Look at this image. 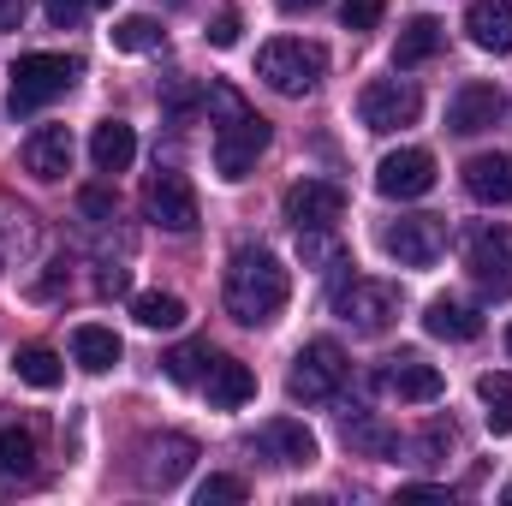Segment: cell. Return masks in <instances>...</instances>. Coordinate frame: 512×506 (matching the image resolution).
Wrapping results in <instances>:
<instances>
[{
  "mask_svg": "<svg viewBox=\"0 0 512 506\" xmlns=\"http://www.w3.org/2000/svg\"><path fill=\"white\" fill-rule=\"evenodd\" d=\"M507 352H512V328H507Z\"/></svg>",
  "mask_w": 512,
  "mask_h": 506,
  "instance_id": "obj_44",
  "label": "cell"
},
{
  "mask_svg": "<svg viewBox=\"0 0 512 506\" xmlns=\"http://www.w3.org/2000/svg\"><path fill=\"white\" fill-rule=\"evenodd\" d=\"M209 42H215V48H233V42H239V12H221V18L209 24Z\"/></svg>",
  "mask_w": 512,
  "mask_h": 506,
  "instance_id": "obj_38",
  "label": "cell"
},
{
  "mask_svg": "<svg viewBox=\"0 0 512 506\" xmlns=\"http://www.w3.org/2000/svg\"><path fill=\"white\" fill-rule=\"evenodd\" d=\"M322 72H328V54L304 36H274L256 48V78L280 96H310L322 84Z\"/></svg>",
  "mask_w": 512,
  "mask_h": 506,
  "instance_id": "obj_3",
  "label": "cell"
},
{
  "mask_svg": "<svg viewBox=\"0 0 512 506\" xmlns=\"http://www.w3.org/2000/svg\"><path fill=\"white\" fill-rule=\"evenodd\" d=\"M131 316H137V328L161 334V328H179L185 322V298H173V292H137L131 298Z\"/></svg>",
  "mask_w": 512,
  "mask_h": 506,
  "instance_id": "obj_28",
  "label": "cell"
},
{
  "mask_svg": "<svg viewBox=\"0 0 512 506\" xmlns=\"http://www.w3.org/2000/svg\"><path fill=\"white\" fill-rule=\"evenodd\" d=\"M78 209H84V215H90L96 227H108V221H120V209H114V197H108V191H84V197H78Z\"/></svg>",
  "mask_w": 512,
  "mask_h": 506,
  "instance_id": "obj_37",
  "label": "cell"
},
{
  "mask_svg": "<svg viewBox=\"0 0 512 506\" xmlns=\"http://www.w3.org/2000/svg\"><path fill=\"white\" fill-rule=\"evenodd\" d=\"M251 489L239 483V477H203L197 483V506H227V501H245Z\"/></svg>",
  "mask_w": 512,
  "mask_h": 506,
  "instance_id": "obj_33",
  "label": "cell"
},
{
  "mask_svg": "<svg viewBox=\"0 0 512 506\" xmlns=\"http://www.w3.org/2000/svg\"><path fill=\"white\" fill-rule=\"evenodd\" d=\"M78 78H84V60H72V54H24V60L12 66V96H6V108L24 120V114L60 102Z\"/></svg>",
  "mask_w": 512,
  "mask_h": 506,
  "instance_id": "obj_4",
  "label": "cell"
},
{
  "mask_svg": "<svg viewBox=\"0 0 512 506\" xmlns=\"http://www.w3.org/2000/svg\"><path fill=\"white\" fill-rule=\"evenodd\" d=\"M126 268H102V292H108V298H120V292H126Z\"/></svg>",
  "mask_w": 512,
  "mask_h": 506,
  "instance_id": "obj_39",
  "label": "cell"
},
{
  "mask_svg": "<svg viewBox=\"0 0 512 506\" xmlns=\"http://www.w3.org/2000/svg\"><path fill=\"white\" fill-rule=\"evenodd\" d=\"M36 477V429L0 423V489H18Z\"/></svg>",
  "mask_w": 512,
  "mask_h": 506,
  "instance_id": "obj_21",
  "label": "cell"
},
{
  "mask_svg": "<svg viewBox=\"0 0 512 506\" xmlns=\"http://www.w3.org/2000/svg\"><path fill=\"white\" fill-rule=\"evenodd\" d=\"M447 447H453V429H441V423H435L411 453H417V465H441V453H447Z\"/></svg>",
  "mask_w": 512,
  "mask_h": 506,
  "instance_id": "obj_36",
  "label": "cell"
},
{
  "mask_svg": "<svg viewBox=\"0 0 512 506\" xmlns=\"http://www.w3.org/2000/svg\"><path fill=\"white\" fill-rule=\"evenodd\" d=\"M382 387L393 399H405V405H429V399H441V370L435 364H423L417 352H399V358H387L382 364Z\"/></svg>",
  "mask_w": 512,
  "mask_h": 506,
  "instance_id": "obj_16",
  "label": "cell"
},
{
  "mask_svg": "<svg viewBox=\"0 0 512 506\" xmlns=\"http://www.w3.org/2000/svg\"><path fill=\"white\" fill-rule=\"evenodd\" d=\"M280 209L298 233H334L340 215H346V191L334 179H298V185H286Z\"/></svg>",
  "mask_w": 512,
  "mask_h": 506,
  "instance_id": "obj_9",
  "label": "cell"
},
{
  "mask_svg": "<svg viewBox=\"0 0 512 506\" xmlns=\"http://www.w3.org/2000/svg\"><path fill=\"white\" fill-rule=\"evenodd\" d=\"M36 251V221L18 209V215H0V268H12V256L24 262V256Z\"/></svg>",
  "mask_w": 512,
  "mask_h": 506,
  "instance_id": "obj_29",
  "label": "cell"
},
{
  "mask_svg": "<svg viewBox=\"0 0 512 506\" xmlns=\"http://www.w3.org/2000/svg\"><path fill=\"white\" fill-rule=\"evenodd\" d=\"M382 18H387V0H346L340 6V24L346 30H376Z\"/></svg>",
  "mask_w": 512,
  "mask_h": 506,
  "instance_id": "obj_34",
  "label": "cell"
},
{
  "mask_svg": "<svg viewBox=\"0 0 512 506\" xmlns=\"http://www.w3.org/2000/svg\"><path fill=\"white\" fill-rule=\"evenodd\" d=\"M251 447L262 453V459L286 465V471H304V465H316V435H310L298 417H268V423L251 435Z\"/></svg>",
  "mask_w": 512,
  "mask_h": 506,
  "instance_id": "obj_13",
  "label": "cell"
},
{
  "mask_svg": "<svg viewBox=\"0 0 512 506\" xmlns=\"http://www.w3.org/2000/svg\"><path fill=\"white\" fill-rule=\"evenodd\" d=\"M399 501H447V489H429V483H417V489H399Z\"/></svg>",
  "mask_w": 512,
  "mask_h": 506,
  "instance_id": "obj_40",
  "label": "cell"
},
{
  "mask_svg": "<svg viewBox=\"0 0 512 506\" xmlns=\"http://www.w3.org/2000/svg\"><path fill=\"white\" fill-rule=\"evenodd\" d=\"M382 251L399 268H435L447 251V221L441 215H405V221H387L382 227Z\"/></svg>",
  "mask_w": 512,
  "mask_h": 506,
  "instance_id": "obj_8",
  "label": "cell"
},
{
  "mask_svg": "<svg viewBox=\"0 0 512 506\" xmlns=\"http://www.w3.org/2000/svg\"><path fill=\"white\" fill-rule=\"evenodd\" d=\"M108 36H114L120 54H155V48H161V24H155V18H120Z\"/></svg>",
  "mask_w": 512,
  "mask_h": 506,
  "instance_id": "obj_31",
  "label": "cell"
},
{
  "mask_svg": "<svg viewBox=\"0 0 512 506\" xmlns=\"http://www.w3.org/2000/svg\"><path fill=\"white\" fill-rule=\"evenodd\" d=\"M417 114H423V96L405 78H376V84L358 90V120L370 131H399V126H411Z\"/></svg>",
  "mask_w": 512,
  "mask_h": 506,
  "instance_id": "obj_10",
  "label": "cell"
},
{
  "mask_svg": "<svg viewBox=\"0 0 512 506\" xmlns=\"http://www.w3.org/2000/svg\"><path fill=\"white\" fill-rule=\"evenodd\" d=\"M465 191L489 209H512V155H471L465 167Z\"/></svg>",
  "mask_w": 512,
  "mask_h": 506,
  "instance_id": "obj_18",
  "label": "cell"
},
{
  "mask_svg": "<svg viewBox=\"0 0 512 506\" xmlns=\"http://www.w3.org/2000/svg\"><path fill=\"white\" fill-rule=\"evenodd\" d=\"M90 161H96V173H126L137 161V131L126 120H102L90 137Z\"/></svg>",
  "mask_w": 512,
  "mask_h": 506,
  "instance_id": "obj_25",
  "label": "cell"
},
{
  "mask_svg": "<svg viewBox=\"0 0 512 506\" xmlns=\"http://www.w3.org/2000/svg\"><path fill=\"white\" fill-rule=\"evenodd\" d=\"M274 6H280V12H316L322 0H274Z\"/></svg>",
  "mask_w": 512,
  "mask_h": 506,
  "instance_id": "obj_42",
  "label": "cell"
},
{
  "mask_svg": "<svg viewBox=\"0 0 512 506\" xmlns=\"http://www.w3.org/2000/svg\"><path fill=\"white\" fill-rule=\"evenodd\" d=\"M501 501H512V483H507V489H501Z\"/></svg>",
  "mask_w": 512,
  "mask_h": 506,
  "instance_id": "obj_43",
  "label": "cell"
},
{
  "mask_svg": "<svg viewBox=\"0 0 512 506\" xmlns=\"http://www.w3.org/2000/svg\"><path fill=\"white\" fill-rule=\"evenodd\" d=\"M507 114V96L495 90V84H459L453 90V102H447V131L453 137H477V131H489L495 120Z\"/></svg>",
  "mask_w": 512,
  "mask_h": 506,
  "instance_id": "obj_15",
  "label": "cell"
},
{
  "mask_svg": "<svg viewBox=\"0 0 512 506\" xmlns=\"http://www.w3.org/2000/svg\"><path fill=\"white\" fill-rule=\"evenodd\" d=\"M340 435H346V447L364 453V459H399V429H387L382 417H370V411H352V417L340 423Z\"/></svg>",
  "mask_w": 512,
  "mask_h": 506,
  "instance_id": "obj_24",
  "label": "cell"
},
{
  "mask_svg": "<svg viewBox=\"0 0 512 506\" xmlns=\"http://www.w3.org/2000/svg\"><path fill=\"white\" fill-rule=\"evenodd\" d=\"M24 173L36 179H66L72 173V131L66 126H36L24 137Z\"/></svg>",
  "mask_w": 512,
  "mask_h": 506,
  "instance_id": "obj_17",
  "label": "cell"
},
{
  "mask_svg": "<svg viewBox=\"0 0 512 506\" xmlns=\"http://www.w3.org/2000/svg\"><path fill=\"white\" fill-rule=\"evenodd\" d=\"M12 370H18V381H24V387H42V393H48V387H60V358H54L48 346H24Z\"/></svg>",
  "mask_w": 512,
  "mask_h": 506,
  "instance_id": "obj_30",
  "label": "cell"
},
{
  "mask_svg": "<svg viewBox=\"0 0 512 506\" xmlns=\"http://www.w3.org/2000/svg\"><path fill=\"white\" fill-rule=\"evenodd\" d=\"M72 364H78V370H90V376L114 370V364H120V334H114V328H102V322L72 328Z\"/></svg>",
  "mask_w": 512,
  "mask_h": 506,
  "instance_id": "obj_23",
  "label": "cell"
},
{
  "mask_svg": "<svg viewBox=\"0 0 512 506\" xmlns=\"http://www.w3.org/2000/svg\"><path fill=\"white\" fill-rule=\"evenodd\" d=\"M376 191L393 197V203H411V197L435 191V155H429V149H393V155H382Z\"/></svg>",
  "mask_w": 512,
  "mask_h": 506,
  "instance_id": "obj_12",
  "label": "cell"
},
{
  "mask_svg": "<svg viewBox=\"0 0 512 506\" xmlns=\"http://www.w3.org/2000/svg\"><path fill=\"white\" fill-rule=\"evenodd\" d=\"M102 6H114V0H48V18H54L60 30H72L84 12H102Z\"/></svg>",
  "mask_w": 512,
  "mask_h": 506,
  "instance_id": "obj_35",
  "label": "cell"
},
{
  "mask_svg": "<svg viewBox=\"0 0 512 506\" xmlns=\"http://www.w3.org/2000/svg\"><path fill=\"white\" fill-rule=\"evenodd\" d=\"M221 298H227V316L245 322V328H268L286 298H292V274L286 262L262 245H239L227 256V280H221Z\"/></svg>",
  "mask_w": 512,
  "mask_h": 506,
  "instance_id": "obj_1",
  "label": "cell"
},
{
  "mask_svg": "<svg viewBox=\"0 0 512 506\" xmlns=\"http://www.w3.org/2000/svg\"><path fill=\"white\" fill-rule=\"evenodd\" d=\"M477 399H483V423H489V435H512V376L489 370V376L477 381Z\"/></svg>",
  "mask_w": 512,
  "mask_h": 506,
  "instance_id": "obj_27",
  "label": "cell"
},
{
  "mask_svg": "<svg viewBox=\"0 0 512 506\" xmlns=\"http://www.w3.org/2000/svg\"><path fill=\"white\" fill-rule=\"evenodd\" d=\"M209 108L221 114V126H215V173H221L227 185H239V179H251L256 155L268 149V120L251 114L227 84L209 90Z\"/></svg>",
  "mask_w": 512,
  "mask_h": 506,
  "instance_id": "obj_2",
  "label": "cell"
},
{
  "mask_svg": "<svg viewBox=\"0 0 512 506\" xmlns=\"http://www.w3.org/2000/svg\"><path fill=\"white\" fill-rule=\"evenodd\" d=\"M423 328H429L435 340L465 346V340H477V334H483V316H477L471 304H459V298H435V304L423 310Z\"/></svg>",
  "mask_w": 512,
  "mask_h": 506,
  "instance_id": "obj_22",
  "label": "cell"
},
{
  "mask_svg": "<svg viewBox=\"0 0 512 506\" xmlns=\"http://www.w3.org/2000/svg\"><path fill=\"white\" fill-rule=\"evenodd\" d=\"M334 316L352 328V334H387L393 328V316H399V292L387 286V280H364V274H352L340 292H334Z\"/></svg>",
  "mask_w": 512,
  "mask_h": 506,
  "instance_id": "obj_5",
  "label": "cell"
},
{
  "mask_svg": "<svg viewBox=\"0 0 512 506\" xmlns=\"http://www.w3.org/2000/svg\"><path fill=\"white\" fill-rule=\"evenodd\" d=\"M465 36L483 54H512V0H471L465 6Z\"/></svg>",
  "mask_w": 512,
  "mask_h": 506,
  "instance_id": "obj_19",
  "label": "cell"
},
{
  "mask_svg": "<svg viewBox=\"0 0 512 506\" xmlns=\"http://www.w3.org/2000/svg\"><path fill=\"white\" fill-rule=\"evenodd\" d=\"M209 346H173L167 358H161V370H167V381H179V387H197L203 381V370H209Z\"/></svg>",
  "mask_w": 512,
  "mask_h": 506,
  "instance_id": "obj_32",
  "label": "cell"
},
{
  "mask_svg": "<svg viewBox=\"0 0 512 506\" xmlns=\"http://www.w3.org/2000/svg\"><path fill=\"white\" fill-rule=\"evenodd\" d=\"M346 376H352L346 352H340L334 340H310V346L292 358L286 393H292V399H304V405H322V399H334V393L346 387Z\"/></svg>",
  "mask_w": 512,
  "mask_h": 506,
  "instance_id": "obj_6",
  "label": "cell"
},
{
  "mask_svg": "<svg viewBox=\"0 0 512 506\" xmlns=\"http://www.w3.org/2000/svg\"><path fill=\"white\" fill-rule=\"evenodd\" d=\"M441 42H447V30H441L435 18H411V24L399 30V42H393V66H423V60L441 54Z\"/></svg>",
  "mask_w": 512,
  "mask_h": 506,
  "instance_id": "obj_26",
  "label": "cell"
},
{
  "mask_svg": "<svg viewBox=\"0 0 512 506\" xmlns=\"http://www.w3.org/2000/svg\"><path fill=\"white\" fill-rule=\"evenodd\" d=\"M465 268L483 292L507 298L512 292V227H477L465 239Z\"/></svg>",
  "mask_w": 512,
  "mask_h": 506,
  "instance_id": "obj_11",
  "label": "cell"
},
{
  "mask_svg": "<svg viewBox=\"0 0 512 506\" xmlns=\"http://www.w3.org/2000/svg\"><path fill=\"white\" fill-rule=\"evenodd\" d=\"M203 393H209L215 411H239L245 399H256L251 364H239V358H209V370H203Z\"/></svg>",
  "mask_w": 512,
  "mask_h": 506,
  "instance_id": "obj_20",
  "label": "cell"
},
{
  "mask_svg": "<svg viewBox=\"0 0 512 506\" xmlns=\"http://www.w3.org/2000/svg\"><path fill=\"white\" fill-rule=\"evenodd\" d=\"M18 18H24V0H0V30H18Z\"/></svg>",
  "mask_w": 512,
  "mask_h": 506,
  "instance_id": "obj_41",
  "label": "cell"
},
{
  "mask_svg": "<svg viewBox=\"0 0 512 506\" xmlns=\"http://www.w3.org/2000/svg\"><path fill=\"white\" fill-rule=\"evenodd\" d=\"M143 215H149L161 233H173V239L197 233V191H191V179H185L179 167H155L149 185H143Z\"/></svg>",
  "mask_w": 512,
  "mask_h": 506,
  "instance_id": "obj_7",
  "label": "cell"
},
{
  "mask_svg": "<svg viewBox=\"0 0 512 506\" xmlns=\"http://www.w3.org/2000/svg\"><path fill=\"white\" fill-rule=\"evenodd\" d=\"M191 465H197V441L191 435H155L143 447V459H137V483L143 489H173Z\"/></svg>",
  "mask_w": 512,
  "mask_h": 506,
  "instance_id": "obj_14",
  "label": "cell"
}]
</instances>
